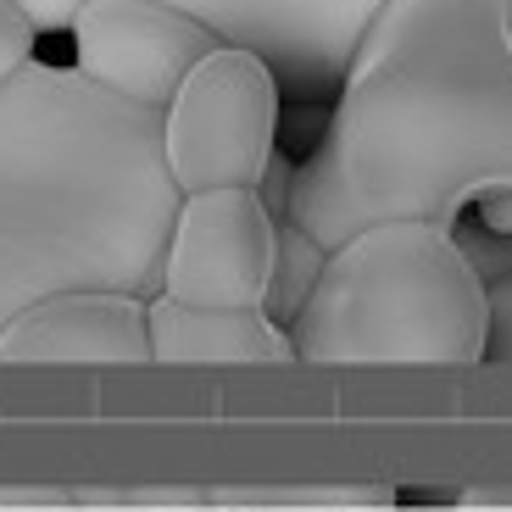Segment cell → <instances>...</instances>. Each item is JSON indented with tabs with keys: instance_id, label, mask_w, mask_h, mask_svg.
Wrapping results in <instances>:
<instances>
[{
	"instance_id": "cell-3",
	"label": "cell",
	"mask_w": 512,
	"mask_h": 512,
	"mask_svg": "<svg viewBox=\"0 0 512 512\" xmlns=\"http://www.w3.org/2000/svg\"><path fill=\"white\" fill-rule=\"evenodd\" d=\"M323 368H474L485 362V279L451 229L373 223L323 256L290 329Z\"/></svg>"
},
{
	"instance_id": "cell-10",
	"label": "cell",
	"mask_w": 512,
	"mask_h": 512,
	"mask_svg": "<svg viewBox=\"0 0 512 512\" xmlns=\"http://www.w3.org/2000/svg\"><path fill=\"white\" fill-rule=\"evenodd\" d=\"M323 245L312 240L307 229H295L290 218L279 223V251H273V279H268V301H262V312H268L279 329H290L295 312L307 307L312 284H318L323 273Z\"/></svg>"
},
{
	"instance_id": "cell-1",
	"label": "cell",
	"mask_w": 512,
	"mask_h": 512,
	"mask_svg": "<svg viewBox=\"0 0 512 512\" xmlns=\"http://www.w3.org/2000/svg\"><path fill=\"white\" fill-rule=\"evenodd\" d=\"M485 195H512V0H384L290 173V223L334 251L373 223L457 229Z\"/></svg>"
},
{
	"instance_id": "cell-12",
	"label": "cell",
	"mask_w": 512,
	"mask_h": 512,
	"mask_svg": "<svg viewBox=\"0 0 512 512\" xmlns=\"http://www.w3.org/2000/svg\"><path fill=\"white\" fill-rule=\"evenodd\" d=\"M28 62H34V28H28L6 0H0V84L17 78Z\"/></svg>"
},
{
	"instance_id": "cell-9",
	"label": "cell",
	"mask_w": 512,
	"mask_h": 512,
	"mask_svg": "<svg viewBox=\"0 0 512 512\" xmlns=\"http://www.w3.org/2000/svg\"><path fill=\"white\" fill-rule=\"evenodd\" d=\"M145 340H151L156 368H273V362H295L290 334L262 307L212 312L151 295L145 301Z\"/></svg>"
},
{
	"instance_id": "cell-13",
	"label": "cell",
	"mask_w": 512,
	"mask_h": 512,
	"mask_svg": "<svg viewBox=\"0 0 512 512\" xmlns=\"http://www.w3.org/2000/svg\"><path fill=\"white\" fill-rule=\"evenodd\" d=\"M6 6H12V12L34 28V39H39V34H67L84 0H6Z\"/></svg>"
},
{
	"instance_id": "cell-7",
	"label": "cell",
	"mask_w": 512,
	"mask_h": 512,
	"mask_svg": "<svg viewBox=\"0 0 512 512\" xmlns=\"http://www.w3.org/2000/svg\"><path fill=\"white\" fill-rule=\"evenodd\" d=\"M73 73L112 101L162 112L218 39L156 0H84L73 17Z\"/></svg>"
},
{
	"instance_id": "cell-8",
	"label": "cell",
	"mask_w": 512,
	"mask_h": 512,
	"mask_svg": "<svg viewBox=\"0 0 512 512\" xmlns=\"http://www.w3.org/2000/svg\"><path fill=\"white\" fill-rule=\"evenodd\" d=\"M145 295L62 290L17 312L0 334V368H145Z\"/></svg>"
},
{
	"instance_id": "cell-4",
	"label": "cell",
	"mask_w": 512,
	"mask_h": 512,
	"mask_svg": "<svg viewBox=\"0 0 512 512\" xmlns=\"http://www.w3.org/2000/svg\"><path fill=\"white\" fill-rule=\"evenodd\" d=\"M279 112V84L251 51H206L156 112L173 190H262L268 167L279 162Z\"/></svg>"
},
{
	"instance_id": "cell-6",
	"label": "cell",
	"mask_w": 512,
	"mask_h": 512,
	"mask_svg": "<svg viewBox=\"0 0 512 512\" xmlns=\"http://www.w3.org/2000/svg\"><path fill=\"white\" fill-rule=\"evenodd\" d=\"M273 251H279V218L256 190L179 195L156 295L212 312L262 307L273 279Z\"/></svg>"
},
{
	"instance_id": "cell-14",
	"label": "cell",
	"mask_w": 512,
	"mask_h": 512,
	"mask_svg": "<svg viewBox=\"0 0 512 512\" xmlns=\"http://www.w3.org/2000/svg\"><path fill=\"white\" fill-rule=\"evenodd\" d=\"M474 212H479V229H490V234H512V195H485V201H479Z\"/></svg>"
},
{
	"instance_id": "cell-5",
	"label": "cell",
	"mask_w": 512,
	"mask_h": 512,
	"mask_svg": "<svg viewBox=\"0 0 512 512\" xmlns=\"http://www.w3.org/2000/svg\"><path fill=\"white\" fill-rule=\"evenodd\" d=\"M273 73L284 101H334L384 0H156Z\"/></svg>"
},
{
	"instance_id": "cell-11",
	"label": "cell",
	"mask_w": 512,
	"mask_h": 512,
	"mask_svg": "<svg viewBox=\"0 0 512 512\" xmlns=\"http://www.w3.org/2000/svg\"><path fill=\"white\" fill-rule=\"evenodd\" d=\"M485 362H512V273L485 284Z\"/></svg>"
},
{
	"instance_id": "cell-2",
	"label": "cell",
	"mask_w": 512,
	"mask_h": 512,
	"mask_svg": "<svg viewBox=\"0 0 512 512\" xmlns=\"http://www.w3.org/2000/svg\"><path fill=\"white\" fill-rule=\"evenodd\" d=\"M173 212L156 112L51 62L0 84V334L62 290L151 301Z\"/></svg>"
}]
</instances>
